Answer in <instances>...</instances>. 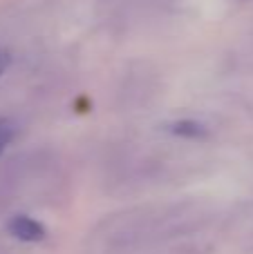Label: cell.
<instances>
[{
  "label": "cell",
  "mask_w": 253,
  "mask_h": 254,
  "mask_svg": "<svg viewBox=\"0 0 253 254\" xmlns=\"http://www.w3.org/2000/svg\"><path fill=\"white\" fill-rule=\"evenodd\" d=\"M13 136H16V125H13V121L0 119V154L7 149V145L13 140Z\"/></svg>",
  "instance_id": "cell-3"
},
{
  "label": "cell",
  "mask_w": 253,
  "mask_h": 254,
  "mask_svg": "<svg viewBox=\"0 0 253 254\" xmlns=\"http://www.w3.org/2000/svg\"><path fill=\"white\" fill-rule=\"evenodd\" d=\"M173 134L184 136V138H204L206 136V127L197 121H179L173 125Z\"/></svg>",
  "instance_id": "cell-2"
},
{
  "label": "cell",
  "mask_w": 253,
  "mask_h": 254,
  "mask_svg": "<svg viewBox=\"0 0 253 254\" xmlns=\"http://www.w3.org/2000/svg\"><path fill=\"white\" fill-rule=\"evenodd\" d=\"M9 63H11V54H9L7 49H0V76L7 71Z\"/></svg>",
  "instance_id": "cell-4"
},
{
  "label": "cell",
  "mask_w": 253,
  "mask_h": 254,
  "mask_svg": "<svg viewBox=\"0 0 253 254\" xmlns=\"http://www.w3.org/2000/svg\"><path fill=\"white\" fill-rule=\"evenodd\" d=\"M7 228H9V232H11L16 239H20V241H27V243L43 241L45 234H47V230H45L43 225L38 223V221L29 219V216H25V214L13 216V219L9 221Z\"/></svg>",
  "instance_id": "cell-1"
}]
</instances>
